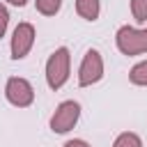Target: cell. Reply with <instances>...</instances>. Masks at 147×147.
<instances>
[{"label":"cell","mask_w":147,"mask_h":147,"mask_svg":"<svg viewBox=\"0 0 147 147\" xmlns=\"http://www.w3.org/2000/svg\"><path fill=\"white\" fill-rule=\"evenodd\" d=\"M69 74H71V53L67 46H60L55 48L48 60H46V69H44V76H46V85L57 92L67 85L69 80Z\"/></svg>","instance_id":"6da1fadb"},{"label":"cell","mask_w":147,"mask_h":147,"mask_svg":"<svg viewBox=\"0 0 147 147\" xmlns=\"http://www.w3.org/2000/svg\"><path fill=\"white\" fill-rule=\"evenodd\" d=\"M115 46L122 55H142L147 53V28L136 25H122L115 32Z\"/></svg>","instance_id":"7a4b0ae2"},{"label":"cell","mask_w":147,"mask_h":147,"mask_svg":"<svg viewBox=\"0 0 147 147\" xmlns=\"http://www.w3.org/2000/svg\"><path fill=\"white\" fill-rule=\"evenodd\" d=\"M103 71H106L103 55L96 48H87L85 55H83V60H80V67H78V85L80 87L96 85L103 78Z\"/></svg>","instance_id":"3957f363"},{"label":"cell","mask_w":147,"mask_h":147,"mask_svg":"<svg viewBox=\"0 0 147 147\" xmlns=\"http://www.w3.org/2000/svg\"><path fill=\"white\" fill-rule=\"evenodd\" d=\"M78 119H80V103L74 99H67V101L57 103L55 113L51 115L48 126L53 133H69L78 124Z\"/></svg>","instance_id":"277c9868"},{"label":"cell","mask_w":147,"mask_h":147,"mask_svg":"<svg viewBox=\"0 0 147 147\" xmlns=\"http://www.w3.org/2000/svg\"><path fill=\"white\" fill-rule=\"evenodd\" d=\"M5 99L14 106V108H28L34 103V87L28 78L21 76H11L5 83Z\"/></svg>","instance_id":"5b68a950"},{"label":"cell","mask_w":147,"mask_h":147,"mask_svg":"<svg viewBox=\"0 0 147 147\" xmlns=\"http://www.w3.org/2000/svg\"><path fill=\"white\" fill-rule=\"evenodd\" d=\"M34 37H37V30L32 23L23 21L14 28L11 32V44H9V51H11V60H23L28 57V53L32 51L34 46Z\"/></svg>","instance_id":"8992f818"},{"label":"cell","mask_w":147,"mask_h":147,"mask_svg":"<svg viewBox=\"0 0 147 147\" xmlns=\"http://www.w3.org/2000/svg\"><path fill=\"white\" fill-rule=\"evenodd\" d=\"M76 14L83 21L94 23L101 14V0H76Z\"/></svg>","instance_id":"52a82bcc"},{"label":"cell","mask_w":147,"mask_h":147,"mask_svg":"<svg viewBox=\"0 0 147 147\" xmlns=\"http://www.w3.org/2000/svg\"><path fill=\"white\" fill-rule=\"evenodd\" d=\"M129 83L136 87H147V60H140L129 71Z\"/></svg>","instance_id":"ba28073f"},{"label":"cell","mask_w":147,"mask_h":147,"mask_svg":"<svg viewBox=\"0 0 147 147\" xmlns=\"http://www.w3.org/2000/svg\"><path fill=\"white\" fill-rule=\"evenodd\" d=\"M113 147H142V138L133 131H122L113 140Z\"/></svg>","instance_id":"9c48e42d"},{"label":"cell","mask_w":147,"mask_h":147,"mask_svg":"<svg viewBox=\"0 0 147 147\" xmlns=\"http://www.w3.org/2000/svg\"><path fill=\"white\" fill-rule=\"evenodd\" d=\"M34 7L41 16H55L62 7V0H34Z\"/></svg>","instance_id":"30bf717a"},{"label":"cell","mask_w":147,"mask_h":147,"mask_svg":"<svg viewBox=\"0 0 147 147\" xmlns=\"http://www.w3.org/2000/svg\"><path fill=\"white\" fill-rule=\"evenodd\" d=\"M131 16L138 25L147 23V0H131Z\"/></svg>","instance_id":"8fae6325"},{"label":"cell","mask_w":147,"mask_h":147,"mask_svg":"<svg viewBox=\"0 0 147 147\" xmlns=\"http://www.w3.org/2000/svg\"><path fill=\"white\" fill-rule=\"evenodd\" d=\"M7 25H9V9H7L5 2H0V39L7 32Z\"/></svg>","instance_id":"7c38bea8"},{"label":"cell","mask_w":147,"mask_h":147,"mask_svg":"<svg viewBox=\"0 0 147 147\" xmlns=\"http://www.w3.org/2000/svg\"><path fill=\"white\" fill-rule=\"evenodd\" d=\"M62 147H92L87 140H83V138H71V140H67Z\"/></svg>","instance_id":"4fadbf2b"},{"label":"cell","mask_w":147,"mask_h":147,"mask_svg":"<svg viewBox=\"0 0 147 147\" xmlns=\"http://www.w3.org/2000/svg\"><path fill=\"white\" fill-rule=\"evenodd\" d=\"M7 5H11V7H25L28 5V0H5Z\"/></svg>","instance_id":"5bb4252c"}]
</instances>
